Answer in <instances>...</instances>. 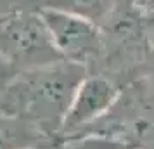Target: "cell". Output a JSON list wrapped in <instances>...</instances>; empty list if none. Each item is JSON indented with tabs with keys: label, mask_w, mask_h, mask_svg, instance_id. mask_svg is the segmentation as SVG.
Instances as JSON below:
<instances>
[{
	"label": "cell",
	"mask_w": 154,
	"mask_h": 149,
	"mask_svg": "<svg viewBox=\"0 0 154 149\" xmlns=\"http://www.w3.org/2000/svg\"><path fill=\"white\" fill-rule=\"evenodd\" d=\"M87 73V68L69 61L16 73L0 92V111L33 123L56 142L73 95Z\"/></svg>",
	"instance_id": "obj_1"
},
{
	"label": "cell",
	"mask_w": 154,
	"mask_h": 149,
	"mask_svg": "<svg viewBox=\"0 0 154 149\" xmlns=\"http://www.w3.org/2000/svg\"><path fill=\"white\" fill-rule=\"evenodd\" d=\"M0 59L16 73L64 61L50 40L40 7L0 14Z\"/></svg>",
	"instance_id": "obj_2"
},
{
	"label": "cell",
	"mask_w": 154,
	"mask_h": 149,
	"mask_svg": "<svg viewBox=\"0 0 154 149\" xmlns=\"http://www.w3.org/2000/svg\"><path fill=\"white\" fill-rule=\"evenodd\" d=\"M40 16L54 47L64 61L80 64L87 68V71L90 66L100 63L104 38L99 24L49 7H40Z\"/></svg>",
	"instance_id": "obj_3"
},
{
	"label": "cell",
	"mask_w": 154,
	"mask_h": 149,
	"mask_svg": "<svg viewBox=\"0 0 154 149\" xmlns=\"http://www.w3.org/2000/svg\"><path fill=\"white\" fill-rule=\"evenodd\" d=\"M119 99L121 87L114 78L104 73H87L73 95L59 139L80 134L85 128L100 121L106 114L111 113Z\"/></svg>",
	"instance_id": "obj_4"
},
{
	"label": "cell",
	"mask_w": 154,
	"mask_h": 149,
	"mask_svg": "<svg viewBox=\"0 0 154 149\" xmlns=\"http://www.w3.org/2000/svg\"><path fill=\"white\" fill-rule=\"evenodd\" d=\"M54 144L33 123L0 111V149H52Z\"/></svg>",
	"instance_id": "obj_5"
},
{
	"label": "cell",
	"mask_w": 154,
	"mask_h": 149,
	"mask_svg": "<svg viewBox=\"0 0 154 149\" xmlns=\"http://www.w3.org/2000/svg\"><path fill=\"white\" fill-rule=\"evenodd\" d=\"M118 0H42L40 7L63 11L102 26L111 16Z\"/></svg>",
	"instance_id": "obj_6"
},
{
	"label": "cell",
	"mask_w": 154,
	"mask_h": 149,
	"mask_svg": "<svg viewBox=\"0 0 154 149\" xmlns=\"http://www.w3.org/2000/svg\"><path fill=\"white\" fill-rule=\"evenodd\" d=\"M137 80L135 83H139L142 87V90L154 99V29L152 35H151V43H149V49L147 54L144 57V61L140 64L139 71H137Z\"/></svg>",
	"instance_id": "obj_7"
},
{
	"label": "cell",
	"mask_w": 154,
	"mask_h": 149,
	"mask_svg": "<svg viewBox=\"0 0 154 149\" xmlns=\"http://www.w3.org/2000/svg\"><path fill=\"white\" fill-rule=\"evenodd\" d=\"M23 4H24V0H0V14H5V12L16 11V9L26 7Z\"/></svg>",
	"instance_id": "obj_8"
},
{
	"label": "cell",
	"mask_w": 154,
	"mask_h": 149,
	"mask_svg": "<svg viewBox=\"0 0 154 149\" xmlns=\"http://www.w3.org/2000/svg\"><path fill=\"white\" fill-rule=\"evenodd\" d=\"M14 76V71L9 68L7 64L4 63L2 59H0V92L4 90V87H5V83H7L9 80Z\"/></svg>",
	"instance_id": "obj_9"
},
{
	"label": "cell",
	"mask_w": 154,
	"mask_h": 149,
	"mask_svg": "<svg viewBox=\"0 0 154 149\" xmlns=\"http://www.w3.org/2000/svg\"><path fill=\"white\" fill-rule=\"evenodd\" d=\"M132 2H137L140 5H147V4H152L154 0H132Z\"/></svg>",
	"instance_id": "obj_10"
},
{
	"label": "cell",
	"mask_w": 154,
	"mask_h": 149,
	"mask_svg": "<svg viewBox=\"0 0 154 149\" xmlns=\"http://www.w3.org/2000/svg\"><path fill=\"white\" fill-rule=\"evenodd\" d=\"M144 7H146V9H149V11H151V12L154 14V2H152V4H147V5H144Z\"/></svg>",
	"instance_id": "obj_11"
},
{
	"label": "cell",
	"mask_w": 154,
	"mask_h": 149,
	"mask_svg": "<svg viewBox=\"0 0 154 149\" xmlns=\"http://www.w3.org/2000/svg\"><path fill=\"white\" fill-rule=\"evenodd\" d=\"M31 149H42V147H31Z\"/></svg>",
	"instance_id": "obj_12"
},
{
	"label": "cell",
	"mask_w": 154,
	"mask_h": 149,
	"mask_svg": "<svg viewBox=\"0 0 154 149\" xmlns=\"http://www.w3.org/2000/svg\"><path fill=\"white\" fill-rule=\"evenodd\" d=\"M40 2H42V0H40Z\"/></svg>",
	"instance_id": "obj_13"
}]
</instances>
